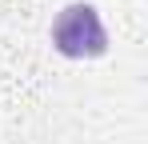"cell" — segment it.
I'll return each mask as SVG.
<instances>
[{
	"label": "cell",
	"instance_id": "cell-1",
	"mask_svg": "<svg viewBox=\"0 0 148 144\" xmlns=\"http://www.w3.org/2000/svg\"><path fill=\"white\" fill-rule=\"evenodd\" d=\"M52 48L68 60H96L108 52V28L100 20L96 4L72 0L52 20Z\"/></svg>",
	"mask_w": 148,
	"mask_h": 144
}]
</instances>
